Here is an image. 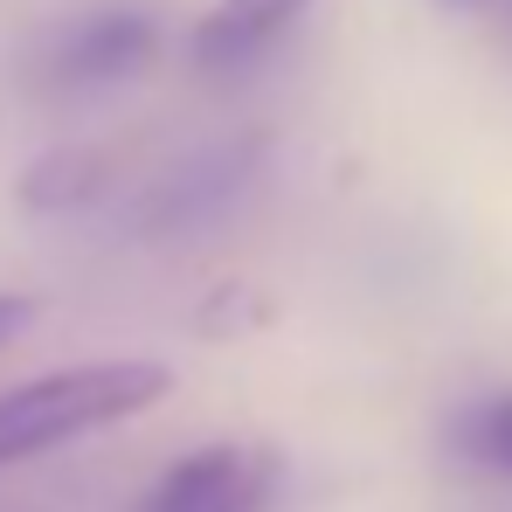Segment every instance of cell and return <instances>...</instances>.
<instances>
[{"mask_svg":"<svg viewBox=\"0 0 512 512\" xmlns=\"http://www.w3.org/2000/svg\"><path fill=\"white\" fill-rule=\"evenodd\" d=\"M167 395L173 367H160V360H84V367L35 374L21 388H0V471L42 457L56 443H77L90 429L146 416Z\"/></svg>","mask_w":512,"mask_h":512,"instance_id":"1","label":"cell"},{"mask_svg":"<svg viewBox=\"0 0 512 512\" xmlns=\"http://www.w3.org/2000/svg\"><path fill=\"white\" fill-rule=\"evenodd\" d=\"M160 56V21L139 14V7H97L63 21L42 56H35V84L49 97H90V90L132 84L146 63Z\"/></svg>","mask_w":512,"mask_h":512,"instance_id":"2","label":"cell"},{"mask_svg":"<svg viewBox=\"0 0 512 512\" xmlns=\"http://www.w3.org/2000/svg\"><path fill=\"white\" fill-rule=\"evenodd\" d=\"M277 478L284 464L263 443H201L167 464L132 512H270Z\"/></svg>","mask_w":512,"mask_h":512,"instance_id":"3","label":"cell"},{"mask_svg":"<svg viewBox=\"0 0 512 512\" xmlns=\"http://www.w3.org/2000/svg\"><path fill=\"white\" fill-rule=\"evenodd\" d=\"M256 173H263V139H222V146L180 160V167L146 194L139 229H146V236H201V229H215L222 215L243 208Z\"/></svg>","mask_w":512,"mask_h":512,"instance_id":"4","label":"cell"},{"mask_svg":"<svg viewBox=\"0 0 512 512\" xmlns=\"http://www.w3.org/2000/svg\"><path fill=\"white\" fill-rule=\"evenodd\" d=\"M305 7H312V0H215V7L201 14V28H194V63L215 70V77L250 70V63H263V56L298 28Z\"/></svg>","mask_w":512,"mask_h":512,"instance_id":"5","label":"cell"},{"mask_svg":"<svg viewBox=\"0 0 512 512\" xmlns=\"http://www.w3.org/2000/svg\"><path fill=\"white\" fill-rule=\"evenodd\" d=\"M104 187H111V160H104L97 146H56V153H42L35 167L21 173L14 201H21L28 215H77Z\"/></svg>","mask_w":512,"mask_h":512,"instance_id":"6","label":"cell"},{"mask_svg":"<svg viewBox=\"0 0 512 512\" xmlns=\"http://www.w3.org/2000/svg\"><path fill=\"white\" fill-rule=\"evenodd\" d=\"M450 450H457L471 471L512 478V388H492V395L464 402V409L450 416Z\"/></svg>","mask_w":512,"mask_h":512,"instance_id":"7","label":"cell"},{"mask_svg":"<svg viewBox=\"0 0 512 512\" xmlns=\"http://www.w3.org/2000/svg\"><path fill=\"white\" fill-rule=\"evenodd\" d=\"M35 326V298H21V291H0V353L21 340Z\"/></svg>","mask_w":512,"mask_h":512,"instance_id":"8","label":"cell"},{"mask_svg":"<svg viewBox=\"0 0 512 512\" xmlns=\"http://www.w3.org/2000/svg\"><path fill=\"white\" fill-rule=\"evenodd\" d=\"M443 7H492V0H443Z\"/></svg>","mask_w":512,"mask_h":512,"instance_id":"9","label":"cell"}]
</instances>
